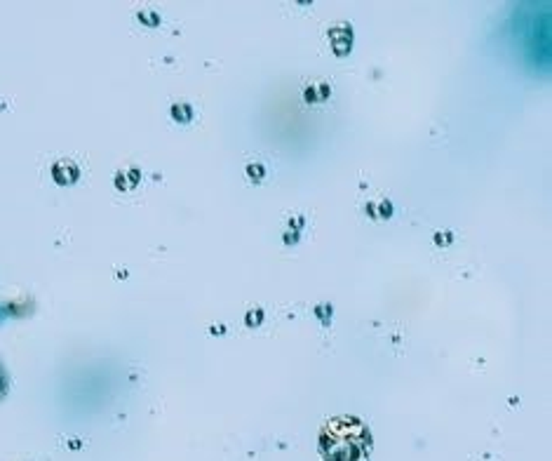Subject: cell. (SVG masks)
<instances>
[{"instance_id":"1","label":"cell","mask_w":552,"mask_h":461,"mask_svg":"<svg viewBox=\"0 0 552 461\" xmlns=\"http://www.w3.org/2000/svg\"><path fill=\"white\" fill-rule=\"evenodd\" d=\"M372 447L369 428L355 416H339L324 426L320 449L327 461H357Z\"/></svg>"},{"instance_id":"3","label":"cell","mask_w":552,"mask_h":461,"mask_svg":"<svg viewBox=\"0 0 552 461\" xmlns=\"http://www.w3.org/2000/svg\"><path fill=\"white\" fill-rule=\"evenodd\" d=\"M250 174H252V177H256V179L261 177V174H263L261 165H250Z\"/></svg>"},{"instance_id":"2","label":"cell","mask_w":552,"mask_h":461,"mask_svg":"<svg viewBox=\"0 0 552 461\" xmlns=\"http://www.w3.org/2000/svg\"><path fill=\"white\" fill-rule=\"evenodd\" d=\"M172 115L176 120H191V108L186 106V104H184V106H179V104H176V106L172 108Z\"/></svg>"}]
</instances>
